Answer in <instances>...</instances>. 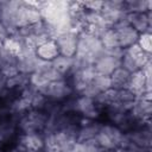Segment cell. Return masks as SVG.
<instances>
[{"instance_id": "d6986e66", "label": "cell", "mask_w": 152, "mask_h": 152, "mask_svg": "<svg viewBox=\"0 0 152 152\" xmlns=\"http://www.w3.org/2000/svg\"><path fill=\"white\" fill-rule=\"evenodd\" d=\"M101 42V45L103 50H112V49H118L120 48L119 45V39H118V33L114 28H108L106 32L101 34L99 38Z\"/></svg>"}, {"instance_id": "52a82bcc", "label": "cell", "mask_w": 152, "mask_h": 152, "mask_svg": "<svg viewBox=\"0 0 152 152\" xmlns=\"http://www.w3.org/2000/svg\"><path fill=\"white\" fill-rule=\"evenodd\" d=\"M18 145L28 152H43L45 150V141L42 132L21 133L18 137Z\"/></svg>"}, {"instance_id": "6da1fadb", "label": "cell", "mask_w": 152, "mask_h": 152, "mask_svg": "<svg viewBox=\"0 0 152 152\" xmlns=\"http://www.w3.org/2000/svg\"><path fill=\"white\" fill-rule=\"evenodd\" d=\"M48 121V115L42 110L28 109L18 118L17 125L18 131L21 133H33L43 132Z\"/></svg>"}, {"instance_id": "7c38bea8", "label": "cell", "mask_w": 152, "mask_h": 152, "mask_svg": "<svg viewBox=\"0 0 152 152\" xmlns=\"http://www.w3.org/2000/svg\"><path fill=\"white\" fill-rule=\"evenodd\" d=\"M101 124L97 122L96 120H90L86 118H81L80 121V129H78V137H77V142L81 141H87V140H93L99 133Z\"/></svg>"}, {"instance_id": "e0dca14e", "label": "cell", "mask_w": 152, "mask_h": 152, "mask_svg": "<svg viewBox=\"0 0 152 152\" xmlns=\"http://www.w3.org/2000/svg\"><path fill=\"white\" fill-rule=\"evenodd\" d=\"M109 77H110L112 88L119 90V89H126L128 87L131 74L127 70H125L122 66H119L113 71V74Z\"/></svg>"}, {"instance_id": "484cf974", "label": "cell", "mask_w": 152, "mask_h": 152, "mask_svg": "<svg viewBox=\"0 0 152 152\" xmlns=\"http://www.w3.org/2000/svg\"><path fill=\"white\" fill-rule=\"evenodd\" d=\"M7 38H10V34H8L7 30H6V27L0 23V46L5 43V40Z\"/></svg>"}, {"instance_id": "7402d4cb", "label": "cell", "mask_w": 152, "mask_h": 152, "mask_svg": "<svg viewBox=\"0 0 152 152\" xmlns=\"http://www.w3.org/2000/svg\"><path fill=\"white\" fill-rule=\"evenodd\" d=\"M93 84L95 86V88L99 90V93H103L107 91L112 88V83H110V77L109 76H102V75H97L94 77V80L91 81Z\"/></svg>"}, {"instance_id": "4fadbf2b", "label": "cell", "mask_w": 152, "mask_h": 152, "mask_svg": "<svg viewBox=\"0 0 152 152\" xmlns=\"http://www.w3.org/2000/svg\"><path fill=\"white\" fill-rule=\"evenodd\" d=\"M148 80H151V78H146L141 70L135 71V72L131 74V78H129L127 89L131 90L137 97L144 96L146 94V81H148Z\"/></svg>"}, {"instance_id": "2e32d148", "label": "cell", "mask_w": 152, "mask_h": 152, "mask_svg": "<svg viewBox=\"0 0 152 152\" xmlns=\"http://www.w3.org/2000/svg\"><path fill=\"white\" fill-rule=\"evenodd\" d=\"M99 13H100L101 18L104 20V23L109 27H113L119 21V19L124 15V13H126V12L121 11V10H118V8H114L109 5H107L106 1H103V6H102V8Z\"/></svg>"}, {"instance_id": "ba28073f", "label": "cell", "mask_w": 152, "mask_h": 152, "mask_svg": "<svg viewBox=\"0 0 152 152\" xmlns=\"http://www.w3.org/2000/svg\"><path fill=\"white\" fill-rule=\"evenodd\" d=\"M93 65H94V69H95L97 75L110 76L113 74V71L121 65V59L107 55L104 52V50H103L101 56L94 62Z\"/></svg>"}, {"instance_id": "44dd1931", "label": "cell", "mask_w": 152, "mask_h": 152, "mask_svg": "<svg viewBox=\"0 0 152 152\" xmlns=\"http://www.w3.org/2000/svg\"><path fill=\"white\" fill-rule=\"evenodd\" d=\"M24 2V1H23ZM24 6H25V15H26V21L28 25H34L39 21H42V14H40V11L38 8H34V7H31L28 5H26L24 2Z\"/></svg>"}, {"instance_id": "ac0fdd59", "label": "cell", "mask_w": 152, "mask_h": 152, "mask_svg": "<svg viewBox=\"0 0 152 152\" xmlns=\"http://www.w3.org/2000/svg\"><path fill=\"white\" fill-rule=\"evenodd\" d=\"M72 62H74V57L70 58V57L58 55L53 61H51V64L59 74H62L64 77H66V75H70V72H71Z\"/></svg>"}, {"instance_id": "603a6c76", "label": "cell", "mask_w": 152, "mask_h": 152, "mask_svg": "<svg viewBox=\"0 0 152 152\" xmlns=\"http://www.w3.org/2000/svg\"><path fill=\"white\" fill-rule=\"evenodd\" d=\"M49 100L38 90L33 94L32 99H31V109H36V110H44V108L46 107Z\"/></svg>"}, {"instance_id": "277c9868", "label": "cell", "mask_w": 152, "mask_h": 152, "mask_svg": "<svg viewBox=\"0 0 152 152\" xmlns=\"http://www.w3.org/2000/svg\"><path fill=\"white\" fill-rule=\"evenodd\" d=\"M39 93H42L50 101L62 103L72 96L74 90H72L70 83L68 82V80L64 78V80H59V81L49 82Z\"/></svg>"}, {"instance_id": "9c48e42d", "label": "cell", "mask_w": 152, "mask_h": 152, "mask_svg": "<svg viewBox=\"0 0 152 152\" xmlns=\"http://www.w3.org/2000/svg\"><path fill=\"white\" fill-rule=\"evenodd\" d=\"M151 11L146 13H128L127 20L128 25L133 27L139 34L141 33H151Z\"/></svg>"}, {"instance_id": "5b68a950", "label": "cell", "mask_w": 152, "mask_h": 152, "mask_svg": "<svg viewBox=\"0 0 152 152\" xmlns=\"http://www.w3.org/2000/svg\"><path fill=\"white\" fill-rule=\"evenodd\" d=\"M77 39H78V33L74 31H68V32L57 34L53 40L58 48L59 55L72 58L76 53Z\"/></svg>"}, {"instance_id": "3957f363", "label": "cell", "mask_w": 152, "mask_h": 152, "mask_svg": "<svg viewBox=\"0 0 152 152\" xmlns=\"http://www.w3.org/2000/svg\"><path fill=\"white\" fill-rule=\"evenodd\" d=\"M124 133L112 124H101L97 135L95 137V141L101 148L115 150L120 147L121 139Z\"/></svg>"}, {"instance_id": "8fae6325", "label": "cell", "mask_w": 152, "mask_h": 152, "mask_svg": "<svg viewBox=\"0 0 152 152\" xmlns=\"http://www.w3.org/2000/svg\"><path fill=\"white\" fill-rule=\"evenodd\" d=\"M131 114L140 122H150V118H151V100L140 96L137 97L132 109L129 110Z\"/></svg>"}, {"instance_id": "30bf717a", "label": "cell", "mask_w": 152, "mask_h": 152, "mask_svg": "<svg viewBox=\"0 0 152 152\" xmlns=\"http://www.w3.org/2000/svg\"><path fill=\"white\" fill-rule=\"evenodd\" d=\"M17 119L12 115L0 119V146L8 144L17 134L18 125Z\"/></svg>"}, {"instance_id": "ffe728a7", "label": "cell", "mask_w": 152, "mask_h": 152, "mask_svg": "<svg viewBox=\"0 0 152 152\" xmlns=\"http://www.w3.org/2000/svg\"><path fill=\"white\" fill-rule=\"evenodd\" d=\"M152 2L150 0H133L125 1V11L127 13H146L151 11Z\"/></svg>"}, {"instance_id": "8992f818", "label": "cell", "mask_w": 152, "mask_h": 152, "mask_svg": "<svg viewBox=\"0 0 152 152\" xmlns=\"http://www.w3.org/2000/svg\"><path fill=\"white\" fill-rule=\"evenodd\" d=\"M75 113H77L81 118L96 120L100 118L102 109L96 104L94 99L78 96L75 97Z\"/></svg>"}, {"instance_id": "9a60e30c", "label": "cell", "mask_w": 152, "mask_h": 152, "mask_svg": "<svg viewBox=\"0 0 152 152\" xmlns=\"http://www.w3.org/2000/svg\"><path fill=\"white\" fill-rule=\"evenodd\" d=\"M36 53H37L38 58H40L42 61H46V62L53 61L59 55L58 48H57L55 40H52V39L46 40L43 44H40L36 49Z\"/></svg>"}, {"instance_id": "cb8c5ba5", "label": "cell", "mask_w": 152, "mask_h": 152, "mask_svg": "<svg viewBox=\"0 0 152 152\" xmlns=\"http://www.w3.org/2000/svg\"><path fill=\"white\" fill-rule=\"evenodd\" d=\"M137 44L140 46V49L144 52L151 55V50H152V34L151 33H141V34H139Z\"/></svg>"}, {"instance_id": "5bb4252c", "label": "cell", "mask_w": 152, "mask_h": 152, "mask_svg": "<svg viewBox=\"0 0 152 152\" xmlns=\"http://www.w3.org/2000/svg\"><path fill=\"white\" fill-rule=\"evenodd\" d=\"M115 31L118 33L119 45L124 50L127 49V48H129L131 45H133V44H135L138 42L139 33L133 27H131L129 25L128 26H125V27H121L119 30H115Z\"/></svg>"}, {"instance_id": "d4e9b609", "label": "cell", "mask_w": 152, "mask_h": 152, "mask_svg": "<svg viewBox=\"0 0 152 152\" xmlns=\"http://www.w3.org/2000/svg\"><path fill=\"white\" fill-rule=\"evenodd\" d=\"M82 6L88 12H97L99 13L103 6V1H86V2H82Z\"/></svg>"}, {"instance_id": "4316f807", "label": "cell", "mask_w": 152, "mask_h": 152, "mask_svg": "<svg viewBox=\"0 0 152 152\" xmlns=\"http://www.w3.org/2000/svg\"><path fill=\"white\" fill-rule=\"evenodd\" d=\"M0 152H1V151H0Z\"/></svg>"}, {"instance_id": "7a4b0ae2", "label": "cell", "mask_w": 152, "mask_h": 152, "mask_svg": "<svg viewBox=\"0 0 152 152\" xmlns=\"http://www.w3.org/2000/svg\"><path fill=\"white\" fill-rule=\"evenodd\" d=\"M150 56L151 55L144 52L140 49V46L135 43V44L131 45L129 48L125 49L120 66H122L129 74H133L135 71L141 70V68L145 65V63L151 59Z\"/></svg>"}]
</instances>
